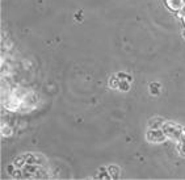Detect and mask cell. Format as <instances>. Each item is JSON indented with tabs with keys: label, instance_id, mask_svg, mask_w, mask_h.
<instances>
[{
	"label": "cell",
	"instance_id": "obj_1",
	"mask_svg": "<svg viewBox=\"0 0 185 180\" xmlns=\"http://www.w3.org/2000/svg\"><path fill=\"white\" fill-rule=\"evenodd\" d=\"M118 88H119V89H122V91H129V88H130L129 82L121 80V82H119V86H118Z\"/></svg>",
	"mask_w": 185,
	"mask_h": 180
},
{
	"label": "cell",
	"instance_id": "obj_2",
	"mask_svg": "<svg viewBox=\"0 0 185 180\" xmlns=\"http://www.w3.org/2000/svg\"><path fill=\"white\" fill-rule=\"evenodd\" d=\"M119 79H116V78H112V82L109 80V86L112 87V88H117L118 86H119V82H118Z\"/></svg>",
	"mask_w": 185,
	"mask_h": 180
},
{
	"label": "cell",
	"instance_id": "obj_3",
	"mask_svg": "<svg viewBox=\"0 0 185 180\" xmlns=\"http://www.w3.org/2000/svg\"><path fill=\"white\" fill-rule=\"evenodd\" d=\"M3 136H11V129L8 126H3Z\"/></svg>",
	"mask_w": 185,
	"mask_h": 180
},
{
	"label": "cell",
	"instance_id": "obj_4",
	"mask_svg": "<svg viewBox=\"0 0 185 180\" xmlns=\"http://www.w3.org/2000/svg\"><path fill=\"white\" fill-rule=\"evenodd\" d=\"M156 86H158V84H154V86L151 84V86H150V88H151V92H154V93H158V92H159L158 89H156Z\"/></svg>",
	"mask_w": 185,
	"mask_h": 180
},
{
	"label": "cell",
	"instance_id": "obj_5",
	"mask_svg": "<svg viewBox=\"0 0 185 180\" xmlns=\"http://www.w3.org/2000/svg\"><path fill=\"white\" fill-rule=\"evenodd\" d=\"M184 130H185V128H184ZM184 133H185V132H184Z\"/></svg>",
	"mask_w": 185,
	"mask_h": 180
}]
</instances>
